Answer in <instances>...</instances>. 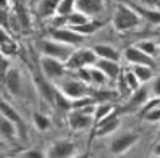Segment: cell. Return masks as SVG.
Listing matches in <instances>:
<instances>
[{
    "instance_id": "26",
    "label": "cell",
    "mask_w": 160,
    "mask_h": 158,
    "mask_svg": "<svg viewBox=\"0 0 160 158\" xmlns=\"http://www.w3.org/2000/svg\"><path fill=\"white\" fill-rule=\"evenodd\" d=\"M32 123H34V127L37 131H47L50 127V119L44 116L42 113H34L32 115Z\"/></svg>"
},
{
    "instance_id": "15",
    "label": "cell",
    "mask_w": 160,
    "mask_h": 158,
    "mask_svg": "<svg viewBox=\"0 0 160 158\" xmlns=\"http://www.w3.org/2000/svg\"><path fill=\"white\" fill-rule=\"evenodd\" d=\"M94 52L99 58H105V60H115L118 61L120 60V53L115 47H112V45H107V44H97L94 45Z\"/></svg>"
},
{
    "instance_id": "6",
    "label": "cell",
    "mask_w": 160,
    "mask_h": 158,
    "mask_svg": "<svg viewBox=\"0 0 160 158\" xmlns=\"http://www.w3.org/2000/svg\"><path fill=\"white\" fill-rule=\"evenodd\" d=\"M3 84L5 89L10 92V95L13 97H21L23 94V79H21V73L16 68H10L3 76Z\"/></svg>"
},
{
    "instance_id": "25",
    "label": "cell",
    "mask_w": 160,
    "mask_h": 158,
    "mask_svg": "<svg viewBox=\"0 0 160 158\" xmlns=\"http://www.w3.org/2000/svg\"><path fill=\"white\" fill-rule=\"evenodd\" d=\"M100 26H102V23H99V21H88L86 24L76 26V27H73V29L79 34H82V36H86V34H94Z\"/></svg>"
},
{
    "instance_id": "3",
    "label": "cell",
    "mask_w": 160,
    "mask_h": 158,
    "mask_svg": "<svg viewBox=\"0 0 160 158\" xmlns=\"http://www.w3.org/2000/svg\"><path fill=\"white\" fill-rule=\"evenodd\" d=\"M41 71H42V76L47 78L49 81H58L65 76V65L63 61L57 60V58H52V57H47V55H42L41 60Z\"/></svg>"
},
{
    "instance_id": "5",
    "label": "cell",
    "mask_w": 160,
    "mask_h": 158,
    "mask_svg": "<svg viewBox=\"0 0 160 158\" xmlns=\"http://www.w3.org/2000/svg\"><path fill=\"white\" fill-rule=\"evenodd\" d=\"M57 90L62 92L63 95H67L70 100H78V98H82V97L89 95V89H88V86H86V82L74 81V79L58 82Z\"/></svg>"
},
{
    "instance_id": "20",
    "label": "cell",
    "mask_w": 160,
    "mask_h": 158,
    "mask_svg": "<svg viewBox=\"0 0 160 158\" xmlns=\"http://www.w3.org/2000/svg\"><path fill=\"white\" fill-rule=\"evenodd\" d=\"M88 69L91 73V81L94 84H97V86H105L107 84L108 76L97 66V65H91V66H88Z\"/></svg>"
},
{
    "instance_id": "21",
    "label": "cell",
    "mask_w": 160,
    "mask_h": 158,
    "mask_svg": "<svg viewBox=\"0 0 160 158\" xmlns=\"http://www.w3.org/2000/svg\"><path fill=\"white\" fill-rule=\"evenodd\" d=\"M131 71L139 78L141 82H147L152 78V66H149V65H133Z\"/></svg>"
},
{
    "instance_id": "19",
    "label": "cell",
    "mask_w": 160,
    "mask_h": 158,
    "mask_svg": "<svg viewBox=\"0 0 160 158\" xmlns=\"http://www.w3.org/2000/svg\"><path fill=\"white\" fill-rule=\"evenodd\" d=\"M112 113H115V105L112 102H100V105H96V111H94V119L96 123H100L102 119H105Z\"/></svg>"
},
{
    "instance_id": "2",
    "label": "cell",
    "mask_w": 160,
    "mask_h": 158,
    "mask_svg": "<svg viewBox=\"0 0 160 158\" xmlns=\"http://www.w3.org/2000/svg\"><path fill=\"white\" fill-rule=\"evenodd\" d=\"M39 47V52L42 55H47V57H52V58H57L63 63H67L68 58L71 57V45L68 44H63L60 41H55V39H50V41H41L37 44Z\"/></svg>"
},
{
    "instance_id": "14",
    "label": "cell",
    "mask_w": 160,
    "mask_h": 158,
    "mask_svg": "<svg viewBox=\"0 0 160 158\" xmlns=\"http://www.w3.org/2000/svg\"><path fill=\"white\" fill-rule=\"evenodd\" d=\"M62 0H41L37 5V15L41 18H52L58 10Z\"/></svg>"
},
{
    "instance_id": "31",
    "label": "cell",
    "mask_w": 160,
    "mask_h": 158,
    "mask_svg": "<svg viewBox=\"0 0 160 158\" xmlns=\"http://www.w3.org/2000/svg\"><path fill=\"white\" fill-rule=\"evenodd\" d=\"M125 81H126V86L131 89V90H136V89H139V86L142 84V82L139 81V78L136 76V74L133 73V71H129L126 76H125Z\"/></svg>"
},
{
    "instance_id": "4",
    "label": "cell",
    "mask_w": 160,
    "mask_h": 158,
    "mask_svg": "<svg viewBox=\"0 0 160 158\" xmlns=\"http://www.w3.org/2000/svg\"><path fill=\"white\" fill-rule=\"evenodd\" d=\"M97 60L99 57L96 55L94 49H82L71 53V57L67 61V66L71 69H81V68L91 66V65H96Z\"/></svg>"
},
{
    "instance_id": "32",
    "label": "cell",
    "mask_w": 160,
    "mask_h": 158,
    "mask_svg": "<svg viewBox=\"0 0 160 158\" xmlns=\"http://www.w3.org/2000/svg\"><path fill=\"white\" fill-rule=\"evenodd\" d=\"M144 119L149 123H157L160 121V107H154L147 111H144Z\"/></svg>"
},
{
    "instance_id": "30",
    "label": "cell",
    "mask_w": 160,
    "mask_h": 158,
    "mask_svg": "<svg viewBox=\"0 0 160 158\" xmlns=\"http://www.w3.org/2000/svg\"><path fill=\"white\" fill-rule=\"evenodd\" d=\"M136 47L141 49L142 52H146L147 55H150V57H154V55L157 53V45H155L152 41H141Z\"/></svg>"
},
{
    "instance_id": "29",
    "label": "cell",
    "mask_w": 160,
    "mask_h": 158,
    "mask_svg": "<svg viewBox=\"0 0 160 158\" xmlns=\"http://www.w3.org/2000/svg\"><path fill=\"white\" fill-rule=\"evenodd\" d=\"M92 97L97 102H112L115 98V92H108L105 89H96L92 92Z\"/></svg>"
},
{
    "instance_id": "24",
    "label": "cell",
    "mask_w": 160,
    "mask_h": 158,
    "mask_svg": "<svg viewBox=\"0 0 160 158\" xmlns=\"http://www.w3.org/2000/svg\"><path fill=\"white\" fill-rule=\"evenodd\" d=\"M76 10V0H62L58 5L57 15L58 16H68Z\"/></svg>"
},
{
    "instance_id": "13",
    "label": "cell",
    "mask_w": 160,
    "mask_h": 158,
    "mask_svg": "<svg viewBox=\"0 0 160 158\" xmlns=\"http://www.w3.org/2000/svg\"><path fill=\"white\" fill-rule=\"evenodd\" d=\"M120 126V118L112 113L110 116H107L105 119H102L100 123H97V131H96V136L99 137H105V136H110L113 134Z\"/></svg>"
},
{
    "instance_id": "7",
    "label": "cell",
    "mask_w": 160,
    "mask_h": 158,
    "mask_svg": "<svg viewBox=\"0 0 160 158\" xmlns=\"http://www.w3.org/2000/svg\"><path fill=\"white\" fill-rule=\"evenodd\" d=\"M94 123H96L94 115H88V113H84L82 110L74 108V111H71L68 115V126L73 131H84V129L91 127Z\"/></svg>"
},
{
    "instance_id": "11",
    "label": "cell",
    "mask_w": 160,
    "mask_h": 158,
    "mask_svg": "<svg viewBox=\"0 0 160 158\" xmlns=\"http://www.w3.org/2000/svg\"><path fill=\"white\" fill-rule=\"evenodd\" d=\"M76 10L94 18L103 12V0H76Z\"/></svg>"
},
{
    "instance_id": "22",
    "label": "cell",
    "mask_w": 160,
    "mask_h": 158,
    "mask_svg": "<svg viewBox=\"0 0 160 158\" xmlns=\"http://www.w3.org/2000/svg\"><path fill=\"white\" fill-rule=\"evenodd\" d=\"M88 21H91V18L88 15H84L78 10H74L71 15L67 16V24L71 26V27H76V26H81V24H86Z\"/></svg>"
},
{
    "instance_id": "39",
    "label": "cell",
    "mask_w": 160,
    "mask_h": 158,
    "mask_svg": "<svg viewBox=\"0 0 160 158\" xmlns=\"http://www.w3.org/2000/svg\"><path fill=\"white\" fill-rule=\"evenodd\" d=\"M158 139H160V129H158Z\"/></svg>"
},
{
    "instance_id": "38",
    "label": "cell",
    "mask_w": 160,
    "mask_h": 158,
    "mask_svg": "<svg viewBox=\"0 0 160 158\" xmlns=\"http://www.w3.org/2000/svg\"><path fill=\"white\" fill-rule=\"evenodd\" d=\"M155 8H157V10H160V0H155Z\"/></svg>"
},
{
    "instance_id": "33",
    "label": "cell",
    "mask_w": 160,
    "mask_h": 158,
    "mask_svg": "<svg viewBox=\"0 0 160 158\" xmlns=\"http://www.w3.org/2000/svg\"><path fill=\"white\" fill-rule=\"evenodd\" d=\"M47 153H44V152H41V150H36V148H31V150H26V152H23V156L24 158H42V156H45Z\"/></svg>"
},
{
    "instance_id": "12",
    "label": "cell",
    "mask_w": 160,
    "mask_h": 158,
    "mask_svg": "<svg viewBox=\"0 0 160 158\" xmlns=\"http://www.w3.org/2000/svg\"><path fill=\"white\" fill-rule=\"evenodd\" d=\"M125 58L131 65H149V66L154 65V57H150L138 47H128L125 52Z\"/></svg>"
},
{
    "instance_id": "34",
    "label": "cell",
    "mask_w": 160,
    "mask_h": 158,
    "mask_svg": "<svg viewBox=\"0 0 160 158\" xmlns=\"http://www.w3.org/2000/svg\"><path fill=\"white\" fill-rule=\"evenodd\" d=\"M18 20H20L21 26H24V27L29 26V18H28V13H26L24 8H20V10H18Z\"/></svg>"
},
{
    "instance_id": "36",
    "label": "cell",
    "mask_w": 160,
    "mask_h": 158,
    "mask_svg": "<svg viewBox=\"0 0 160 158\" xmlns=\"http://www.w3.org/2000/svg\"><path fill=\"white\" fill-rule=\"evenodd\" d=\"M152 90H154L155 97H160V76L154 81V84H152Z\"/></svg>"
},
{
    "instance_id": "1",
    "label": "cell",
    "mask_w": 160,
    "mask_h": 158,
    "mask_svg": "<svg viewBox=\"0 0 160 158\" xmlns=\"http://www.w3.org/2000/svg\"><path fill=\"white\" fill-rule=\"evenodd\" d=\"M113 27L118 32H125V31H131L134 27L139 26L141 20H139V15L123 3H117L115 5V10H113Z\"/></svg>"
},
{
    "instance_id": "35",
    "label": "cell",
    "mask_w": 160,
    "mask_h": 158,
    "mask_svg": "<svg viewBox=\"0 0 160 158\" xmlns=\"http://www.w3.org/2000/svg\"><path fill=\"white\" fill-rule=\"evenodd\" d=\"M12 66H10V63H8V60H7V55H3V58H2V78L7 74V71L10 69Z\"/></svg>"
},
{
    "instance_id": "37",
    "label": "cell",
    "mask_w": 160,
    "mask_h": 158,
    "mask_svg": "<svg viewBox=\"0 0 160 158\" xmlns=\"http://www.w3.org/2000/svg\"><path fill=\"white\" fill-rule=\"evenodd\" d=\"M152 155L154 156H160V141H158V144L154 147V150H152Z\"/></svg>"
},
{
    "instance_id": "27",
    "label": "cell",
    "mask_w": 160,
    "mask_h": 158,
    "mask_svg": "<svg viewBox=\"0 0 160 158\" xmlns=\"http://www.w3.org/2000/svg\"><path fill=\"white\" fill-rule=\"evenodd\" d=\"M139 13L142 15L149 23L152 24H160V10H149V8H139Z\"/></svg>"
},
{
    "instance_id": "28",
    "label": "cell",
    "mask_w": 160,
    "mask_h": 158,
    "mask_svg": "<svg viewBox=\"0 0 160 158\" xmlns=\"http://www.w3.org/2000/svg\"><path fill=\"white\" fill-rule=\"evenodd\" d=\"M146 100H147V89L146 87H139V89L134 90V95H133V98H131V107L142 105Z\"/></svg>"
},
{
    "instance_id": "9",
    "label": "cell",
    "mask_w": 160,
    "mask_h": 158,
    "mask_svg": "<svg viewBox=\"0 0 160 158\" xmlns=\"http://www.w3.org/2000/svg\"><path fill=\"white\" fill-rule=\"evenodd\" d=\"M76 155V145L68 141H57L47 152V156L50 158H70Z\"/></svg>"
},
{
    "instance_id": "8",
    "label": "cell",
    "mask_w": 160,
    "mask_h": 158,
    "mask_svg": "<svg viewBox=\"0 0 160 158\" xmlns=\"http://www.w3.org/2000/svg\"><path fill=\"white\" fill-rule=\"evenodd\" d=\"M138 142V136L133 132H126V134H121L118 137H115L113 141L110 142V152L113 155H121L128 152L131 147Z\"/></svg>"
},
{
    "instance_id": "18",
    "label": "cell",
    "mask_w": 160,
    "mask_h": 158,
    "mask_svg": "<svg viewBox=\"0 0 160 158\" xmlns=\"http://www.w3.org/2000/svg\"><path fill=\"white\" fill-rule=\"evenodd\" d=\"M0 131H2L3 141H13L16 137V123L8 119L7 116L0 118Z\"/></svg>"
},
{
    "instance_id": "10",
    "label": "cell",
    "mask_w": 160,
    "mask_h": 158,
    "mask_svg": "<svg viewBox=\"0 0 160 158\" xmlns=\"http://www.w3.org/2000/svg\"><path fill=\"white\" fill-rule=\"evenodd\" d=\"M52 39L60 41L63 44L68 45H81L84 42V36L76 32L71 27V29H53L52 31Z\"/></svg>"
},
{
    "instance_id": "17",
    "label": "cell",
    "mask_w": 160,
    "mask_h": 158,
    "mask_svg": "<svg viewBox=\"0 0 160 158\" xmlns=\"http://www.w3.org/2000/svg\"><path fill=\"white\" fill-rule=\"evenodd\" d=\"M97 66L103 71L108 76V79H115L118 74H120V66H118V61L115 60H105V58H99L97 60Z\"/></svg>"
},
{
    "instance_id": "23",
    "label": "cell",
    "mask_w": 160,
    "mask_h": 158,
    "mask_svg": "<svg viewBox=\"0 0 160 158\" xmlns=\"http://www.w3.org/2000/svg\"><path fill=\"white\" fill-rule=\"evenodd\" d=\"M0 111H2V116H7L8 119L15 121L16 124H20V123H21V116L18 115V111H16L12 105H8L5 100H2V105H0Z\"/></svg>"
},
{
    "instance_id": "16",
    "label": "cell",
    "mask_w": 160,
    "mask_h": 158,
    "mask_svg": "<svg viewBox=\"0 0 160 158\" xmlns=\"http://www.w3.org/2000/svg\"><path fill=\"white\" fill-rule=\"evenodd\" d=\"M36 86H37V90H39V94L42 95V98L49 100V102H53L55 100V95H57V90L53 89L52 84H49V79L47 78H39L36 79Z\"/></svg>"
}]
</instances>
